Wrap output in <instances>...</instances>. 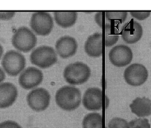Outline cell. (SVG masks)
I'll return each mask as SVG.
<instances>
[{
	"label": "cell",
	"instance_id": "5bb4252c",
	"mask_svg": "<svg viewBox=\"0 0 151 128\" xmlns=\"http://www.w3.org/2000/svg\"><path fill=\"white\" fill-rule=\"evenodd\" d=\"M18 98L16 86L10 82L0 83V108H7L13 105Z\"/></svg>",
	"mask_w": 151,
	"mask_h": 128
},
{
	"label": "cell",
	"instance_id": "3957f363",
	"mask_svg": "<svg viewBox=\"0 0 151 128\" xmlns=\"http://www.w3.org/2000/svg\"><path fill=\"white\" fill-rule=\"evenodd\" d=\"M11 42L13 46L19 51L27 53L35 47L37 37L29 28L21 26L13 34Z\"/></svg>",
	"mask_w": 151,
	"mask_h": 128
},
{
	"label": "cell",
	"instance_id": "ffe728a7",
	"mask_svg": "<svg viewBox=\"0 0 151 128\" xmlns=\"http://www.w3.org/2000/svg\"><path fill=\"white\" fill-rule=\"evenodd\" d=\"M128 13L126 11H107L106 16L108 21L112 23H122L125 21Z\"/></svg>",
	"mask_w": 151,
	"mask_h": 128
},
{
	"label": "cell",
	"instance_id": "7a4b0ae2",
	"mask_svg": "<svg viewBox=\"0 0 151 128\" xmlns=\"http://www.w3.org/2000/svg\"><path fill=\"white\" fill-rule=\"evenodd\" d=\"M63 78L70 85H81L88 81L91 76V69L82 62L69 64L63 70Z\"/></svg>",
	"mask_w": 151,
	"mask_h": 128
},
{
	"label": "cell",
	"instance_id": "4316f807",
	"mask_svg": "<svg viewBox=\"0 0 151 128\" xmlns=\"http://www.w3.org/2000/svg\"><path fill=\"white\" fill-rule=\"evenodd\" d=\"M4 79H5V73L4 70L0 67V83H1Z\"/></svg>",
	"mask_w": 151,
	"mask_h": 128
},
{
	"label": "cell",
	"instance_id": "5b68a950",
	"mask_svg": "<svg viewBox=\"0 0 151 128\" xmlns=\"http://www.w3.org/2000/svg\"><path fill=\"white\" fill-rule=\"evenodd\" d=\"M29 59L34 65L41 69H47L57 62V53L52 47L41 45L32 51Z\"/></svg>",
	"mask_w": 151,
	"mask_h": 128
},
{
	"label": "cell",
	"instance_id": "ba28073f",
	"mask_svg": "<svg viewBox=\"0 0 151 128\" xmlns=\"http://www.w3.org/2000/svg\"><path fill=\"white\" fill-rule=\"evenodd\" d=\"M147 78L148 70L145 66L139 63L130 64L124 72V79L130 86H142L147 81Z\"/></svg>",
	"mask_w": 151,
	"mask_h": 128
},
{
	"label": "cell",
	"instance_id": "8992f818",
	"mask_svg": "<svg viewBox=\"0 0 151 128\" xmlns=\"http://www.w3.org/2000/svg\"><path fill=\"white\" fill-rule=\"evenodd\" d=\"M29 24L35 35L43 37L48 36L54 27L52 17L50 13L46 11H38L32 13Z\"/></svg>",
	"mask_w": 151,
	"mask_h": 128
},
{
	"label": "cell",
	"instance_id": "7c38bea8",
	"mask_svg": "<svg viewBox=\"0 0 151 128\" xmlns=\"http://www.w3.org/2000/svg\"><path fill=\"white\" fill-rule=\"evenodd\" d=\"M78 44L76 39L71 36H63L55 42V51L60 57L68 59L75 55L78 51Z\"/></svg>",
	"mask_w": 151,
	"mask_h": 128
},
{
	"label": "cell",
	"instance_id": "6da1fadb",
	"mask_svg": "<svg viewBox=\"0 0 151 128\" xmlns=\"http://www.w3.org/2000/svg\"><path fill=\"white\" fill-rule=\"evenodd\" d=\"M81 101L82 97L81 91L75 86H62L56 92V104L63 111H75L81 105Z\"/></svg>",
	"mask_w": 151,
	"mask_h": 128
},
{
	"label": "cell",
	"instance_id": "8fae6325",
	"mask_svg": "<svg viewBox=\"0 0 151 128\" xmlns=\"http://www.w3.org/2000/svg\"><path fill=\"white\" fill-rule=\"evenodd\" d=\"M84 108L88 111H100L103 107V92L97 87L88 88L84 92L82 99Z\"/></svg>",
	"mask_w": 151,
	"mask_h": 128
},
{
	"label": "cell",
	"instance_id": "f1b7e54d",
	"mask_svg": "<svg viewBox=\"0 0 151 128\" xmlns=\"http://www.w3.org/2000/svg\"><path fill=\"white\" fill-rule=\"evenodd\" d=\"M35 128H37V127H35Z\"/></svg>",
	"mask_w": 151,
	"mask_h": 128
},
{
	"label": "cell",
	"instance_id": "e0dca14e",
	"mask_svg": "<svg viewBox=\"0 0 151 128\" xmlns=\"http://www.w3.org/2000/svg\"><path fill=\"white\" fill-rule=\"evenodd\" d=\"M53 15L56 23L64 29L74 26L78 19L76 11H55Z\"/></svg>",
	"mask_w": 151,
	"mask_h": 128
},
{
	"label": "cell",
	"instance_id": "4fadbf2b",
	"mask_svg": "<svg viewBox=\"0 0 151 128\" xmlns=\"http://www.w3.org/2000/svg\"><path fill=\"white\" fill-rule=\"evenodd\" d=\"M122 38L126 43L134 44L141 40L143 35L142 25L134 20L125 23L121 30Z\"/></svg>",
	"mask_w": 151,
	"mask_h": 128
},
{
	"label": "cell",
	"instance_id": "cb8c5ba5",
	"mask_svg": "<svg viewBox=\"0 0 151 128\" xmlns=\"http://www.w3.org/2000/svg\"><path fill=\"white\" fill-rule=\"evenodd\" d=\"M150 11H131L130 14L134 18L139 21H143L147 19L150 16Z\"/></svg>",
	"mask_w": 151,
	"mask_h": 128
},
{
	"label": "cell",
	"instance_id": "30bf717a",
	"mask_svg": "<svg viewBox=\"0 0 151 128\" xmlns=\"http://www.w3.org/2000/svg\"><path fill=\"white\" fill-rule=\"evenodd\" d=\"M44 74L40 69L29 67L25 69L19 77V83L24 89H35L43 81Z\"/></svg>",
	"mask_w": 151,
	"mask_h": 128
},
{
	"label": "cell",
	"instance_id": "603a6c76",
	"mask_svg": "<svg viewBox=\"0 0 151 128\" xmlns=\"http://www.w3.org/2000/svg\"><path fill=\"white\" fill-rule=\"evenodd\" d=\"M106 12L100 11L96 13L94 16V21L100 27L103 28L106 25Z\"/></svg>",
	"mask_w": 151,
	"mask_h": 128
},
{
	"label": "cell",
	"instance_id": "2e32d148",
	"mask_svg": "<svg viewBox=\"0 0 151 128\" xmlns=\"http://www.w3.org/2000/svg\"><path fill=\"white\" fill-rule=\"evenodd\" d=\"M130 108L139 118H145L151 115V100L145 97L137 98L131 103Z\"/></svg>",
	"mask_w": 151,
	"mask_h": 128
},
{
	"label": "cell",
	"instance_id": "277c9868",
	"mask_svg": "<svg viewBox=\"0 0 151 128\" xmlns=\"http://www.w3.org/2000/svg\"><path fill=\"white\" fill-rule=\"evenodd\" d=\"M26 65V59L23 54L15 50H10L3 57L1 60V66L3 70L8 76H18L24 70Z\"/></svg>",
	"mask_w": 151,
	"mask_h": 128
},
{
	"label": "cell",
	"instance_id": "484cf974",
	"mask_svg": "<svg viewBox=\"0 0 151 128\" xmlns=\"http://www.w3.org/2000/svg\"><path fill=\"white\" fill-rule=\"evenodd\" d=\"M16 15L14 11H0V20L9 21L13 18Z\"/></svg>",
	"mask_w": 151,
	"mask_h": 128
},
{
	"label": "cell",
	"instance_id": "52a82bcc",
	"mask_svg": "<svg viewBox=\"0 0 151 128\" xmlns=\"http://www.w3.org/2000/svg\"><path fill=\"white\" fill-rule=\"evenodd\" d=\"M27 105L32 111L41 112L47 109L50 103L51 95L44 88H35L27 95Z\"/></svg>",
	"mask_w": 151,
	"mask_h": 128
},
{
	"label": "cell",
	"instance_id": "7402d4cb",
	"mask_svg": "<svg viewBox=\"0 0 151 128\" xmlns=\"http://www.w3.org/2000/svg\"><path fill=\"white\" fill-rule=\"evenodd\" d=\"M130 128H151L148 120L145 118H138L131 120L129 122Z\"/></svg>",
	"mask_w": 151,
	"mask_h": 128
},
{
	"label": "cell",
	"instance_id": "9c48e42d",
	"mask_svg": "<svg viewBox=\"0 0 151 128\" xmlns=\"http://www.w3.org/2000/svg\"><path fill=\"white\" fill-rule=\"evenodd\" d=\"M133 57L132 50L125 45L114 46L109 54L110 62L117 67H123L131 64Z\"/></svg>",
	"mask_w": 151,
	"mask_h": 128
},
{
	"label": "cell",
	"instance_id": "83f0119b",
	"mask_svg": "<svg viewBox=\"0 0 151 128\" xmlns=\"http://www.w3.org/2000/svg\"><path fill=\"white\" fill-rule=\"evenodd\" d=\"M3 52H4V48H3L2 45H1V44H0V59H1V57H2Z\"/></svg>",
	"mask_w": 151,
	"mask_h": 128
},
{
	"label": "cell",
	"instance_id": "d4e9b609",
	"mask_svg": "<svg viewBox=\"0 0 151 128\" xmlns=\"http://www.w3.org/2000/svg\"><path fill=\"white\" fill-rule=\"evenodd\" d=\"M0 128H22L20 124L12 120H7L0 123Z\"/></svg>",
	"mask_w": 151,
	"mask_h": 128
},
{
	"label": "cell",
	"instance_id": "ac0fdd59",
	"mask_svg": "<svg viewBox=\"0 0 151 128\" xmlns=\"http://www.w3.org/2000/svg\"><path fill=\"white\" fill-rule=\"evenodd\" d=\"M83 128H103V119L100 113L92 112L84 117Z\"/></svg>",
	"mask_w": 151,
	"mask_h": 128
},
{
	"label": "cell",
	"instance_id": "44dd1931",
	"mask_svg": "<svg viewBox=\"0 0 151 128\" xmlns=\"http://www.w3.org/2000/svg\"><path fill=\"white\" fill-rule=\"evenodd\" d=\"M108 128H130L129 123L120 117H114L109 122Z\"/></svg>",
	"mask_w": 151,
	"mask_h": 128
},
{
	"label": "cell",
	"instance_id": "d6986e66",
	"mask_svg": "<svg viewBox=\"0 0 151 128\" xmlns=\"http://www.w3.org/2000/svg\"><path fill=\"white\" fill-rule=\"evenodd\" d=\"M105 36V43L106 47L114 46L119 40V33L113 24L106 23L103 27Z\"/></svg>",
	"mask_w": 151,
	"mask_h": 128
},
{
	"label": "cell",
	"instance_id": "9a60e30c",
	"mask_svg": "<svg viewBox=\"0 0 151 128\" xmlns=\"http://www.w3.org/2000/svg\"><path fill=\"white\" fill-rule=\"evenodd\" d=\"M84 50L90 57L98 58L101 57L103 51V35L100 32H96L90 35L84 44Z\"/></svg>",
	"mask_w": 151,
	"mask_h": 128
}]
</instances>
